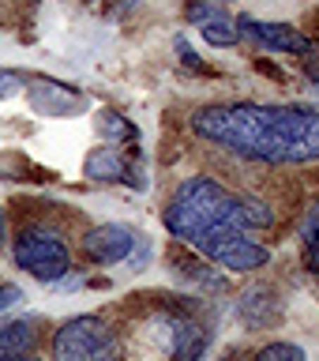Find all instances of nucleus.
Returning a JSON list of instances; mask_svg holds the SVG:
<instances>
[{"label":"nucleus","mask_w":319,"mask_h":361,"mask_svg":"<svg viewBox=\"0 0 319 361\" xmlns=\"http://www.w3.org/2000/svg\"><path fill=\"white\" fill-rule=\"evenodd\" d=\"M192 132L222 151L263 166L319 162V109L222 102L192 117Z\"/></svg>","instance_id":"nucleus-1"},{"label":"nucleus","mask_w":319,"mask_h":361,"mask_svg":"<svg viewBox=\"0 0 319 361\" xmlns=\"http://www.w3.org/2000/svg\"><path fill=\"white\" fill-rule=\"evenodd\" d=\"M165 230L177 241H196L199 233L214 230V226H237V196L230 188H222L214 177H188L184 185L173 192V200L165 203ZM244 233V230H241Z\"/></svg>","instance_id":"nucleus-2"},{"label":"nucleus","mask_w":319,"mask_h":361,"mask_svg":"<svg viewBox=\"0 0 319 361\" xmlns=\"http://www.w3.org/2000/svg\"><path fill=\"white\" fill-rule=\"evenodd\" d=\"M11 256L23 271H30L42 282H61L72 271V252H68L64 233L49 230V226H27L11 241Z\"/></svg>","instance_id":"nucleus-3"},{"label":"nucleus","mask_w":319,"mask_h":361,"mask_svg":"<svg viewBox=\"0 0 319 361\" xmlns=\"http://www.w3.org/2000/svg\"><path fill=\"white\" fill-rule=\"evenodd\" d=\"M53 361H117V338L101 316H72L53 335Z\"/></svg>","instance_id":"nucleus-4"},{"label":"nucleus","mask_w":319,"mask_h":361,"mask_svg":"<svg viewBox=\"0 0 319 361\" xmlns=\"http://www.w3.org/2000/svg\"><path fill=\"white\" fill-rule=\"evenodd\" d=\"M192 248L211 259V264H222L225 271H237V275H248V271H259L270 264V248L252 241L248 233L241 230H230V226H214V230L199 233Z\"/></svg>","instance_id":"nucleus-5"},{"label":"nucleus","mask_w":319,"mask_h":361,"mask_svg":"<svg viewBox=\"0 0 319 361\" xmlns=\"http://www.w3.org/2000/svg\"><path fill=\"white\" fill-rule=\"evenodd\" d=\"M135 245H139V237L120 222H101V226H90L83 233V256L90 264H101V267L124 264L135 252Z\"/></svg>","instance_id":"nucleus-6"},{"label":"nucleus","mask_w":319,"mask_h":361,"mask_svg":"<svg viewBox=\"0 0 319 361\" xmlns=\"http://www.w3.org/2000/svg\"><path fill=\"white\" fill-rule=\"evenodd\" d=\"M27 98L38 113H45V117H72V113H83L90 106L75 87L56 83V79H42V75L27 79Z\"/></svg>","instance_id":"nucleus-7"},{"label":"nucleus","mask_w":319,"mask_h":361,"mask_svg":"<svg viewBox=\"0 0 319 361\" xmlns=\"http://www.w3.org/2000/svg\"><path fill=\"white\" fill-rule=\"evenodd\" d=\"M244 38L259 42L263 49H275V53H293V56H308L312 53V42L304 38L297 27L289 23H259V19H241L237 23Z\"/></svg>","instance_id":"nucleus-8"},{"label":"nucleus","mask_w":319,"mask_h":361,"mask_svg":"<svg viewBox=\"0 0 319 361\" xmlns=\"http://www.w3.org/2000/svg\"><path fill=\"white\" fill-rule=\"evenodd\" d=\"M83 173H87V180H98V185H120V180H128L132 188H143L139 169H132L124 151H117V147H94L83 162Z\"/></svg>","instance_id":"nucleus-9"},{"label":"nucleus","mask_w":319,"mask_h":361,"mask_svg":"<svg viewBox=\"0 0 319 361\" xmlns=\"http://www.w3.org/2000/svg\"><path fill=\"white\" fill-rule=\"evenodd\" d=\"M237 316H241L244 327L259 331V327H267L270 320H278L282 305H278V298H275V290H270V286H248L241 293V301H237Z\"/></svg>","instance_id":"nucleus-10"},{"label":"nucleus","mask_w":319,"mask_h":361,"mask_svg":"<svg viewBox=\"0 0 319 361\" xmlns=\"http://www.w3.org/2000/svg\"><path fill=\"white\" fill-rule=\"evenodd\" d=\"M207 350V327L196 320H173V361H199Z\"/></svg>","instance_id":"nucleus-11"},{"label":"nucleus","mask_w":319,"mask_h":361,"mask_svg":"<svg viewBox=\"0 0 319 361\" xmlns=\"http://www.w3.org/2000/svg\"><path fill=\"white\" fill-rule=\"evenodd\" d=\"M34 343H38V331H34L30 320H11L0 327V361H19L27 357Z\"/></svg>","instance_id":"nucleus-12"},{"label":"nucleus","mask_w":319,"mask_h":361,"mask_svg":"<svg viewBox=\"0 0 319 361\" xmlns=\"http://www.w3.org/2000/svg\"><path fill=\"white\" fill-rule=\"evenodd\" d=\"M199 34H203V42L218 45V49H233V45L241 42V27H237L230 16H222V11H211V16L199 23Z\"/></svg>","instance_id":"nucleus-13"},{"label":"nucleus","mask_w":319,"mask_h":361,"mask_svg":"<svg viewBox=\"0 0 319 361\" xmlns=\"http://www.w3.org/2000/svg\"><path fill=\"white\" fill-rule=\"evenodd\" d=\"M237 226H241L244 233L267 230V226H275V211H270L267 203L252 200V196H237Z\"/></svg>","instance_id":"nucleus-14"},{"label":"nucleus","mask_w":319,"mask_h":361,"mask_svg":"<svg viewBox=\"0 0 319 361\" xmlns=\"http://www.w3.org/2000/svg\"><path fill=\"white\" fill-rule=\"evenodd\" d=\"M301 241H304V259H308V267L319 275V203H312L308 214H304Z\"/></svg>","instance_id":"nucleus-15"},{"label":"nucleus","mask_w":319,"mask_h":361,"mask_svg":"<svg viewBox=\"0 0 319 361\" xmlns=\"http://www.w3.org/2000/svg\"><path fill=\"white\" fill-rule=\"evenodd\" d=\"M101 135H109V140H135V124L124 121L120 113H101V124H98Z\"/></svg>","instance_id":"nucleus-16"},{"label":"nucleus","mask_w":319,"mask_h":361,"mask_svg":"<svg viewBox=\"0 0 319 361\" xmlns=\"http://www.w3.org/2000/svg\"><path fill=\"white\" fill-rule=\"evenodd\" d=\"M256 361H308L297 343H270L256 354Z\"/></svg>","instance_id":"nucleus-17"},{"label":"nucleus","mask_w":319,"mask_h":361,"mask_svg":"<svg viewBox=\"0 0 319 361\" xmlns=\"http://www.w3.org/2000/svg\"><path fill=\"white\" fill-rule=\"evenodd\" d=\"M23 87H27V79H23L19 72H8V68H0V98H11V94H19Z\"/></svg>","instance_id":"nucleus-18"},{"label":"nucleus","mask_w":319,"mask_h":361,"mask_svg":"<svg viewBox=\"0 0 319 361\" xmlns=\"http://www.w3.org/2000/svg\"><path fill=\"white\" fill-rule=\"evenodd\" d=\"M173 49H177V56H180V61H184V68H192V72H203L199 56H196V53L188 49V42L180 38V34H177V38H173Z\"/></svg>","instance_id":"nucleus-19"},{"label":"nucleus","mask_w":319,"mask_h":361,"mask_svg":"<svg viewBox=\"0 0 319 361\" xmlns=\"http://www.w3.org/2000/svg\"><path fill=\"white\" fill-rule=\"evenodd\" d=\"M19 301H23V290H19V286H11V282H4V286H0V312L15 309Z\"/></svg>","instance_id":"nucleus-20"},{"label":"nucleus","mask_w":319,"mask_h":361,"mask_svg":"<svg viewBox=\"0 0 319 361\" xmlns=\"http://www.w3.org/2000/svg\"><path fill=\"white\" fill-rule=\"evenodd\" d=\"M8 245V219H4V207H0V248Z\"/></svg>","instance_id":"nucleus-21"},{"label":"nucleus","mask_w":319,"mask_h":361,"mask_svg":"<svg viewBox=\"0 0 319 361\" xmlns=\"http://www.w3.org/2000/svg\"><path fill=\"white\" fill-rule=\"evenodd\" d=\"M19 361H42V357H34V354H27V357H19Z\"/></svg>","instance_id":"nucleus-22"}]
</instances>
